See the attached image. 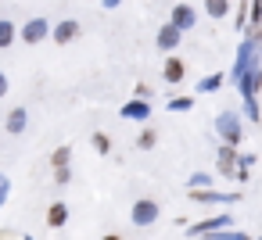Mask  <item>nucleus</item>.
I'll use <instances>...</instances> for the list:
<instances>
[{
  "mask_svg": "<svg viewBox=\"0 0 262 240\" xmlns=\"http://www.w3.org/2000/svg\"><path fill=\"white\" fill-rule=\"evenodd\" d=\"M230 8H233L230 0H205V15L215 18V22H223V18L230 15Z\"/></svg>",
  "mask_w": 262,
  "mask_h": 240,
  "instance_id": "obj_16",
  "label": "nucleus"
},
{
  "mask_svg": "<svg viewBox=\"0 0 262 240\" xmlns=\"http://www.w3.org/2000/svg\"><path fill=\"white\" fill-rule=\"evenodd\" d=\"M137 147H140V151H155V147H158V129H155V126H144V129L137 133Z\"/></svg>",
  "mask_w": 262,
  "mask_h": 240,
  "instance_id": "obj_17",
  "label": "nucleus"
},
{
  "mask_svg": "<svg viewBox=\"0 0 262 240\" xmlns=\"http://www.w3.org/2000/svg\"><path fill=\"white\" fill-rule=\"evenodd\" d=\"M169 26H172V29H180V33H190V29L198 26V11H194L190 4H176V8H172V15H169Z\"/></svg>",
  "mask_w": 262,
  "mask_h": 240,
  "instance_id": "obj_10",
  "label": "nucleus"
},
{
  "mask_svg": "<svg viewBox=\"0 0 262 240\" xmlns=\"http://www.w3.org/2000/svg\"><path fill=\"white\" fill-rule=\"evenodd\" d=\"M4 129H8L11 136H22V133L29 129V108H22V104H18V108H11V111H8V118H4Z\"/></svg>",
  "mask_w": 262,
  "mask_h": 240,
  "instance_id": "obj_11",
  "label": "nucleus"
},
{
  "mask_svg": "<svg viewBox=\"0 0 262 240\" xmlns=\"http://www.w3.org/2000/svg\"><path fill=\"white\" fill-rule=\"evenodd\" d=\"M258 240H262V236H258Z\"/></svg>",
  "mask_w": 262,
  "mask_h": 240,
  "instance_id": "obj_29",
  "label": "nucleus"
},
{
  "mask_svg": "<svg viewBox=\"0 0 262 240\" xmlns=\"http://www.w3.org/2000/svg\"><path fill=\"white\" fill-rule=\"evenodd\" d=\"M190 194V201H198V204H205V208H230V204H237L241 201V194H226V190H187Z\"/></svg>",
  "mask_w": 262,
  "mask_h": 240,
  "instance_id": "obj_4",
  "label": "nucleus"
},
{
  "mask_svg": "<svg viewBox=\"0 0 262 240\" xmlns=\"http://www.w3.org/2000/svg\"><path fill=\"white\" fill-rule=\"evenodd\" d=\"M215 136H219V143L223 147H241V140H244V115L241 111H219L215 115Z\"/></svg>",
  "mask_w": 262,
  "mask_h": 240,
  "instance_id": "obj_1",
  "label": "nucleus"
},
{
  "mask_svg": "<svg viewBox=\"0 0 262 240\" xmlns=\"http://www.w3.org/2000/svg\"><path fill=\"white\" fill-rule=\"evenodd\" d=\"M79 36H83V26H79L76 18H61V22L51 26V40L61 43V47H65V43H76Z\"/></svg>",
  "mask_w": 262,
  "mask_h": 240,
  "instance_id": "obj_7",
  "label": "nucleus"
},
{
  "mask_svg": "<svg viewBox=\"0 0 262 240\" xmlns=\"http://www.w3.org/2000/svg\"><path fill=\"white\" fill-rule=\"evenodd\" d=\"M215 172H219L223 179H237V176H241V151L219 143V151H215Z\"/></svg>",
  "mask_w": 262,
  "mask_h": 240,
  "instance_id": "obj_5",
  "label": "nucleus"
},
{
  "mask_svg": "<svg viewBox=\"0 0 262 240\" xmlns=\"http://www.w3.org/2000/svg\"><path fill=\"white\" fill-rule=\"evenodd\" d=\"M101 240H122V236H119V233H104Z\"/></svg>",
  "mask_w": 262,
  "mask_h": 240,
  "instance_id": "obj_28",
  "label": "nucleus"
},
{
  "mask_svg": "<svg viewBox=\"0 0 262 240\" xmlns=\"http://www.w3.org/2000/svg\"><path fill=\"white\" fill-rule=\"evenodd\" d=\"M162 79L169 83V86H180L183 79H187V65L172 54V58H165V65H162Z\"/></svg>",
  "mask_w": 262,
  "mask_h": 240,
  "instance_id": "obj_12",
  "label": "nucleus"
},
{
  "mask_svg": "<svg viewBox=\"0 0 262 240\" xmlns=\"http://www.w3.org/2000/svg\"><path fill=\"white\" fill-rule=\"evenodd\" d=\"M223 83H226L223 72H208V76H201V79H198V97H201V93H215Z\"/></svg>",
  "mask_w": 262,
  "mask_h": 240,
  "instance_id": "obj_14",
  "label": "nucleus"
},
{
  "mask_svg": "<svg viewBox=\"0 0 262 240\" xmlns=\"http://www.w3.org/2000/svg\"><path fill=\"white\" fill-rule=\"evenodd\" d=\"M65 222H69V204H65V201H54V204L47 208V226H51V229H61Z\"/></svg>",
  "mask_w": 262,
  "mask_h": 240,
  "instance_id": "obj_13",
  "label": "nucleus"
},
{
  "mask_svg": "<svg viewBox=\"0 0 262 240\" xmlns=\"http://www.w3.org/2000/svg\"><path fill=\"white\" fill-rule=\"evenodd\" d=\"M230 226H233V211H215V215H205L194 226H187V233L190 236H212V233H223Z\"/></svg>",
  "mask_w": 262,
  "mask_h": 240,
  "instance_id": "obj_3",
  "label": "nucleus"
},
{
  "mask_svg": "<svg viewBox=\"0 0 262 240\" xmlns=\"http://www.w3.org/2000/svg\"><path fill=\"white\" fill-rule=\"evenodd\" d=\"M0 97H8V76L0 72Z\"/></svg>",
  "mask_w": 262,
  "mask_h": 240,
  "instance_id": "obj_27",
  "label": "nucleus"
},
{
  "mask_svg": "<svg viewBox=\"0 0 262 240\" xmlns=\"http://www.w3.org/2000/svg\"><path fill=\"white\" fill-rule=\"evenodd\" d=\"M15 40H18V26L11 18H0V51H8Z\"/></svg>",
  "mask_w": 262,
  "mask_h": 240,
  "instance_id": "obj_15",
  "label": "nucleus"
},
{
  "mask_svg": "<svg viewBox=\"0 0 262 240\" xmlns=\"http://www.w3.org/2000/svg\"><path fill=\"white\" fill-rule=\"evenodd\" d=\"M90 143H94V151H97V154H112V140H108L104 133H94V136H90Z\"/></svg>",
  "mask_w": 262,
  "mask_h": 240,
  "instance_id": "obj_22",
  "label": "nucleus"
},
{
  "mask_svg": "<svg viewBox=\"0 0 262 240\" xmlns=\"http://www.w3.org/2000/svg\"><path fill=\"white\" fill-rule=\"evenodd\" d=\"M133 97H137V101H151L155 93H151V86H147V83H137V90H133Z\"/></svg>",
  "mask_w": 262,
  "mask_h": 240,
  "instance_id": "obj_24",
  "label": "nucleus"
},
{
  "mask_svg": "<svg viewBox=\"0 0 262 240\" xmlns=\"http://www.w3.org/2000/svg\"><path fill=\"white\" fill-rule=\"evenodd\" d=\"M180 43H183V33H180V29H172L169 22H165V26L158 29V36H155V47H158V51H162L165 58H172Z\"/></svg>",
  "mask_w": 262,
  "mask_h": 240,
  "instance_id": "obj_9",
  "label": "nucleus"
},
{
  "mask_svg": "<svg viewBox=\"0 0 262 240\" xmlns=\"http://www.w3.org/2000/svg\"><path fill=\"white\" fill-rule=\"evenodd\" d=\"M54 183H58V186H69V183H72V169H58V172H54Z\"/></svg>",
  "mask_w": 262,
  "mask_h": 240,
  "instance_id": "obj_25",
  "label": "nucleus"
},
{
  "mask_svg": "<svg viewBox=\"0 0 262 240\" xmlns=\"http://www.w3.org/2000/svg\"><path fill=\"white\" fill-rule=\"evenodd\" d=\"M8 194H11V179H8L4 172H0V208L8 204Z\"/></svg>",
  "mask_w": 262,
  "mask_h": 240,
  "instance_id": "obj_23",
  "label": "nucleus"
},
{
  "mask_svg": "<svg viewBox=\"0 0 262 240\" xmlns=\"http://www.w3.org/2000/svg\"><path fill=\"white\" fill-rule=\"evenodd\" d=\"M119 118L122 122H140V126H147L151 122V101H126L122 108H119Z\"/></svg>",
  "mask_w": 262,
  "mask_h": 240,
  "instance_id": "obj_8",
  "label": "nucleus"
},
{
  "mask_svg": "<svg viewBox=\"0 0 262 240\" xmlns=\"http://www.w3.org/2000/svg\"><path fill=\"white\" fill-rule=\"evenodd\" d=\"M248 8H251V0H241L237 11H233V29H237V33H244V29H248Z\"/></svg>",
  "mask_w": 262,
  "mask_h": 240,
  "instance_id": "obj_20",
  "label": "nucleus"
},
{
  "mask_svg": "<svg viewBox=\"0 0 262 240\" xmlns=\"http://www.w3.org/2000/svg\"><path fill=\"white\" fill-rule=\"evenodd\" d=\"M119 4H122V0H101V8H104V11H115Z\"/></svg>",
  "mask_w": 262,
  "mask_h": 240,
  "instance_id": "obj_26",
  "label": "nucleus"
},
{
  "mask_svg": "<svg viewBox=\"0 0 262 240\" xmlns=\"http://www.w3.org/2000/svg\"><path fill=\"white\" fill-rule=\"evenodd\" d=\"M18 40H22V43H29V47H33V43L51 40V22H47V18H29V22L18 29Z\"/></svg>",
  "mask_w": 262,
  "mask_h": 240,
  "instance_id": "obj_6",
  "label": "nucleus"
},
{
  "mask_svg": "<svg viewBox=\"0 0 262 240\" xmlns=\"http://www.w3.org/2000/svg\"><path fill=\"white\" fill-rule=\"evenodd\" d=\"M158 219H162V208H158V201H151V197H140V201H133V208H129V222H133L137 229H151Z\"/></svg>",
  "mask_w": 262,
  "mask_h": 240,
  "instance_id": "obj_2",
  "label": "nucleus"
},
{
  "mask_svg": "<svg viewBox=\"0 0 262 240\" xmlns=\"http://www.w3.org/2000/svg\"><path fill=\"white\" fill-rule=\"evenodd\" d=\"M187 190H212V172H190Z\"/></svg>",
  "mask_w": 262,
  "mask_h": 240,
  "instance_id": "obj_19",
  "label": "nucleus"
},
{
  "mask_svg": "<svg viewBox=\"0 0 262 240\" xmlns=\"http://www.w3.org/2000/svg\"><path fill=\"white\" fill-rule=\"evenodd\" d=\"M165 108H169V111H176V115H183V111H190V108H194V97H169V101H165Z\"/></svg>",
  "mask_w": 262,
  "mask_h": 240,
  "instance_id": "obj_21",
  "label": "nucleus"
},
{
  "mask_svg": "<svg viewBox=\"0 0 262 240\" xmlns=\"http://www.w3.org/2000/svg\"><path fill=\"white\" fill-rule=\"evenodd\" d=\"M51 169L58 172V169H72V147H58L54 154H51Z\"/></svg>",
  "mask_w": 262,
  "mask_h": 240,
  "instance_id": "obj_18",
  "label": "nucleus"
}]
</instances>
